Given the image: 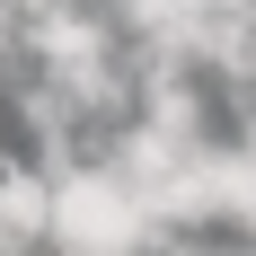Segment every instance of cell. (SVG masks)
I'll return each mask as SVG.
<instances>
[{"label":"cell","mask_w":256,"mask_h":256,"mask_svg":"<svg viewBox=\"0 0 256 256\" xmlns=\"http://www.w3.org/2000/svg\"><path fill=\"white\" fill-rule=\"evenodd\" d=\"M150 212L115 168H71L53 177V248L62 256H142L150 248Z\"/></svg>","instance_id":"1"},{"label":"cell","mask_w":256,"mask_h":256,"mask_svg":"<svg viewBox=\"0 0 256 256\" xmlns=\"http://www.w3.org/2000/svg\"><path fill=\"white\" fill-rule=\"evenodd\" d=\"M0 238H9V248L53 238V177H36V168H0Z\"/></svg>","instance_id":"2"},{"label":"cell","mask_w":256,"mask_h":256,"mask_svg":"<svg viewBox=\"0 0 256 256\" xmlns=\"http://www.w3.org/2000/svg\"><path fill=\"white\" fill-rule=\"evenodd\" d=\"M0 26H9V18H0Z\"/></svg>","instance_id":"3"}]
</instances>
